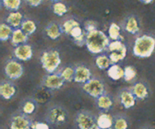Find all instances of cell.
<instances>
[{
	"instance_id": "obj_1",
	"label": "cell",
	"mask_w": 155,
	"mask_h": 129,
	"mask_svg": "<svg viewBox=\"0 0 155 129\" xmlns=\"http://www.w3.org/2000/svg\"><path fill=\"white\" fill-rule=\"evenodd\" d=\"M110 38L99 30L86 33V46L88 51L94 54H99L107 49L110 44Z\"/></svg>"
},
{
	"instance_id": "obj_2",
	"label": "cell",
	"mask_w": 155,
	"mask_h": 129,
	"mask_svg": "<svg viewBox=\"0 0 155 129\" xmlns=\"http://www.w3.org/2000/svg\"><path fill=\"white\" fill-rule=\"evenodd\" d=\"M155 50V38L149 35H143L136 39L133 48V54L139 58H148Z\"/></svg>"
},
{
	"instance_id": "obj_3",
	"label": "cell",
	"mask_w": 155,
	"mask_h": 129,
	"mask_svg": "<svg viewBox=\"0 0 155 129\" xmlns=\"http://www.w3.org/2000/svg\"><path fill=\"white\" fill-rule=\"evenodd\" d=\"M42 67L49 73H54L61 63L60 53L55 49H48L43 51L40 56Z\"/></svg>"
},
{
	"instance_id": "obj_4",
	"label": "cell",
	"mask_w": 155,
	"mask_h": 129,
	"mask_svg": "<svg viewBox=\"0 0 155 129\" xmlns=\"http://www.w3.org/2000/svg\"><path fill=\"white\" fill-rule=\"evenodd\" d=\"M68 112L61 106H53L45 113V121L52 125H61L68 120Z\"/></svg>"
},
{
	"instance_id": "obj_5",
	"label": "cell",
	"mask_w": 155,
	"mask_h": 129,
	"mask_svg": "<svg viewBox=\"0 0 155 129\" xmlns=\"http://www.w3.org/2000/svg\"><path fill=\"white\" fill-rule=\"evenodd\" d=\"M107 50L110 52L108 57L112 64H117L124 60L127 57V46L121 40L110 41Z\"/></svg>"
},
{
	"instance_id": "obj_6",
	"label": "cell",
	"mask_w": 155,
	"mask_h": 129,
	"mask_svg": "<svg viewBox=\"0 0 155 129\" xmlns=\"http://www.w3.org/2000/svg\"><path fill=\"white\" fill-rule=\"evenodd\" d=\"M75 122L79 129H96L97 117L91 112L81 110L76 115Z\"/></svg>"
},
{
	"instance_id": "obj_7",
	"label": "cell",
	"mask_w": 155,
	"mask_h": 129,
	"mask_svg": "<svg viewBox=\"0 0 155 129\" xmlns=\"http://www.w3.org/2000/svg\"><path fill=\"white\" fill-rule=\"evenodd\" d=\"M83 90L89 96L97 99L105 94V86L101 79L98 78H92L83 85Z\"/></svg>"
},
{
	"instance_id": "obj_8",
	"label": "cell",
	"mask_w": 155,
	"mask_h": 129,
	"mask_svg": "<svg viewBox=\"0 0 155 129\" xmlns=\"http://www.w3.org/2000/svg\"><path fill=\"white\" fill-rule=\"evenodd\" d=\"M24 72L21 63L15 59L8 60L4 66V73L6 77L12 80H16L21 78Z\"/></svg>"
},
{
	"instance_id": "obj_9",
	"label": "cell",
	"mask_w": 155,
	"mask_h": 129,
	"mask_svg": "<svg viewBox=\"0 0 155 129\" xmlns=\"http://www.w3.org/2000/svg\"><path fill=\"white\" fill-rule=\"evenodd\" d=\"M33 122L28 116L18 113L12 116L9 122L10 129H32Z\"/></svg>"
},
{
	"instance_id": "obj_10",
	"label": "cell",
	"mask_w": 155,
	"mask_h": 129,
	"mask_svg": "<svg viewBox=\"0 0 155 129\" xmlns=\"http://www.w3.org/2000/svg\"><path fill=\"white\" fill-rule=\"evenodd\" d=\"M65 82L58 73L47 74L43 78L42 85L48 90H59L64 85Z\"/></svg>"
},
{
	"instance_id": "obj_11",
	"label": "cell",
	"mask_w": 155,
	"mask_h": 129,
	"mask_svg": "<svg viewBox=\"0 0 155 129\" xmlns=\"http://www.w3.org/2000/svg\"><path fill=\"white\" fill-rule=\"evenodd\" d=\"M33 55V48L28 44H23L15 47L14 49V56L21 61H27L32 58Z\"/></svg>"
},
{
	"instance_id": "obj_12",
	"label": "cell",
	"mask_w": 155,
	"mask_h": 129,
	"mask_svg": "<svg viewBox=\"0 0 155 129\" xmlns=\"http://www.w3.org/2000/svg\"><path fill=\"white\" fill-rule=\"evenodd\" d=\"M92 79V72L85 65H77L75 66V76L74 81L80 84H85Z\"/></svg>"
},
{
	"instance_id": "obj_13",
	"label": "cell",
	"mask_w": 155,
	"mask_h": 129,
	"mask_svg": "<svg viewBox=\"0 0 155 129\" xmlns=\"http://www.w3.org/2000/svg\"><path fill=\"white\" fill-rule=\"evenodd\" d=\"M120 101L123 107L127 110L131 109L136 105V98L133 95L132 90L124 89L120 93Z\"/></svg>"
},
{
	"instance_id": "obj_14",
	"label": "cell",
	"mask_w": 155,
	"mask_h": 129,
	"mask_svg": "<svg viewBox=\"0 0 155 129\" xmlns=\"http://www.w3.org/2000/svg\"><path fill=\"white\" fill-rule=\"evenodd\" d=\"M16 86L8 81H3L0 85V95L3 99L11 100L16 95Z\"/></svg>"
},
{
	"instance_id": "obj_15",
	"label": "cell",
	"mask_w": 155,
	"mask_h": 129,
	"mask_svg": "<svg viewBox=\"0 0 155 129\" xmlns=\"http://www.w3.org/2000/svg\"><path fill=\"white\" fill-rule=\"evenodd\" d=\"M114 119L109 113L103 112L97 116V127L99 129H110L114 126Z\"/></svg>"
},
{
	"instance_id": "obj_16",
	"label": "cell",
	"mask_w": 155,
	"mask_h": 129,
	"mask_svg": "<svg viewBox=\"0 0 155 129\" xmlns=\"http://www.w3.org/2000/svg\"><path fill=\"white\" fill-rule=\"evenodd\" d=\"M131 90L136 99L143 101V100L146 99L149 95V91H148V87L142 82L135 83Z\"/></svg>"
},
{
	"instance_id": "obj_17",
	"label": "cell",
	"mask_w": 155,
	"mask_h": 129,
	"mask_svg": "<svg viewBox=\"0 0 155 129\" xmlns=\"http://www.w3.org/2000/svg\"><path fill=\"white\" fill-rule=\"evenodd\" d=\"M10 39L12 45L17 47L18 45L26 44V42L28 40V36L24 33L21 28L15 29Z\"/></svg>"
},
{
	"instance_id": "obj_18",
	"label": "cell",
	"mask_w": 155,
	"mask_h": 129,
	"mask_svg": "<svg viewBox=\"0 0 155 129\" xmlns=\"http://www.w3.org/2000/svg\"><path fill=\"white\" fill-rule=\"evenodd\" d=\"M107 74L110 79L114 81H117L124 77V68L120 64H112L107 69Z\"/></svg>"
},
{
	"instance_id": "obj_19",
	"label": "cell",
	"mask_w": 155,
	"mask_h": 129,
	"mask_svg": "<svg viewBox=\"0 0 155 129\" xmlns=\"http://www.w3.org/2000/svg\"><path fill=\"white\" fill-rule=\"evenodd\" d=\"M23 15L19 11H12L6 18V24L13 29H18L23 23Z\"/></svg>"
},
{
	"instance_id": "obj_20",
	"label": "cell",
	"mask_w": 155,
	"mask_h": 129,
	"mask_svg": "<svg viewBox=\"0 0 155 129\" xmlns=\"http://www.w3.org/2000/svg\"><path fill=\"white\" fill-rule=\"evenodd\" d=\"M96 105L100 110H103V111H108L109 110L112 108L114 105L113 99L110 96L108 95H101L99 98L96 99Z\"/></svg>"
},
{
	"instance_id": "obj_21",
	"label": "cell",
	"mask_w": 155,
	"mask_h": 129,
	"mask_svg": "<svg viewBox=\"0 0 155 129\" xmlns=\"http://www.w3.org/2000/svg\"><path fill=\"white\" fill-rule=\"evenodd\" d=\"M62 32H63L62 28L56 23H51V24H48L45 28L46 35L49 39H52V40L58 39L61 35Z\"/></svg>"
},
{
	"instance_id": "obj_22",
	"label": "cell",
	"mask_w": 155,
	"mask_h": 129,
	"mask_svg": "<svg viewBox=\"0 0 155 129\" xmlns=\"http://www.w3.org/2000/svg\"><path fill=\"white\" fill-rule=\"evenodd\" d=\"M36 102L34 100H26L21 105V113L28 116L33 115L36 111Z\"/></svg>"
},
{
	"instance_id": "obj_23",
	"label": "cell",
	"mask_w": 155,
	"mask_h": 129,
	"mask_svg": "<svg viewBox=\"0 0 155 129\" xmlns=\"http://www.w3.org/2000/svg\"><path fill=\"white\" fill-rule=\"evenodd\" d=\"M61 78L64 82H71L74 80V76H75V67L71 66H67L62 68L60 72L58 73Z\"/></svg>"
},
{
	"instance_id": "obj_24",
	"label": "cell",
	"mask_w": 155,
	"mask_h": 129,
	"mask_svg": "<svg viewBox=\"0 0 155 129\" xmlns=\"http://www.w3.org/2000/svg\"><path fill=\"white\" fill-rule=\"evenodd\" d=\"M95 62L97 67L98 69H101V70H103V69H107L112 65V63L110 61L109 57L105 55V54H101V55L97 56Z\"/></svg>"
},
{
	"instance_id": "obj_25",
	"label": "cell",
	"mask_w": 155,
	"mask_h": 129,
	"mask_svg": "<svg viewBox=\"0 0 155 129\" xmlns=\"http://www.w3.org/2000/svg\"><path fill=\"white\" fill-rule=\"evenodd\" d=\"M125 29L129 33L136 35L139 31V26L137 19L135 17H130L126 23Z\"/></svg>"
},
{
	"instance_id": "obj_26",
	"label": "cell",
	"mask_w": 155,
	"mask_h": 129,
	"mask_svg": "<svg viewBox=\"0 0 155 129\" xmlns=\"http://www.w3.org/2000/svg\"><path fill=\"white\" fill-rule=\"evenodd\" d=\"M108 37L112 41L121 40L122 36L120 34V27L116 23H112L109 27Z\"/></svg>"
},
{
	"instance_id": "obj_27",
	"label": "cell",
	"mask_w": 155,
	"mask_h": 129,
	"mask_svg": "<svg viewBox=\"0 0 155 129\" xmlns=\"http://www.w3.org/2000/svg\"><path fill=\"white\" fill-rule=\"evenodd\" d=\"M13 28L7 24H2L0 26V39L2 42L11 39L13 33Z\"/></svg>"
},
{
	"instance_id": "obj_28",
	"label": "cell",
	"mask_w": 155,
	"mask_h": 129,
	"mask_svg": "<svg viewBox=\"0 0 155 129\" xmlns=\"http://www.w3.org/2000/svg\"><path fill=\"white\" fill-rule=\"evenodd\" d=\"M21 29L27 36H30L36 32V25L34 21H31V20H25L23 21L21 26Z\"/></svg>"
},
{
	"instance_id": "obj_29",
	"label": "cell",
	"mask_w": 155,
	"mask_h": 129,
	"mask_svg": "<svg viewBox=\"0 0 155 129\" xmlns=\"http://www.w3.org/2000/svg\"><path fill=\"white\" fill-rule=\"evenodd\" d=\"M4 7L12 11H17L21 7V0H2Z\"/></svg>"
},
{
	"instance_id": "obj_30",
	"label": "cell",
	"mask_w": 155,
	"mask_h": 129,
	"mask_svg": "<svg viewBox=\"0 0 155 129\" xmlns=\"http://www.w3.org/2000/svg\"><path fill=\"white\" fill-rule=\"evenodd\" d=\"M137 72L135 67L132 66H127L124 67V80L126 82H132L136 79Z\"/></svg>"
},
{
	"instance_id": "obj_31",
	"label": "cell",
	"mask_w": 155,
	"mask_h": 129,
	"mask_svg": "<svg viewBox=\"0 0 155 129\" xmlns=\"http://www.w3.org/2000/svg\"><path fill=\"white\" fill-rule=\"evenodd\" d=\"M78 26H80V24H79L78 21H77L74 19H69L68 21H64V23L62 25L61 28L64 33L69 35L70 33L72 31L73 29L76 27H78Z\"/></svg>"
},
{
	"instance_id": "obj_32",
	"label": "cell",
	"mask_w": 155,
	"mask_h": 129,
	"mask_svg": "<svg viewBox=\"0 0 155 129\" xmlns=\"http://www.w3.org/2000/svg\"><path fill=\"white\" fill-rule=\"evenodd\" d=\"M52 9L53 12L59 17H61L63 15H64L68 11L66 5H64L62 2H57L54 3L52 6Z\"/></svg>"
},
{
	"instance_id": "obj_33",
	"label": "cell",
	"mask_w": 155,
	"mask_h": 129,
	"mask_svg": "<svg viewBox=\"0 0 155 129\" xmlns=\"http://www.w3.org/2000/svg\"><path fill=\"white\" fill-rule=\"evenodd\" d=\"M129 125L127 119L122 116H119L114 119V129H128Z\"/></svg>"
},
{
	"instance_id": "obj_34",
	"label": "cell",
	"mask_w": 155,
	"mask_h": 129,
	"mask_svg": "<svg viewBox=\"0 0 155 129\" xmlns=\"http://www.w3.org/2000/svg\"><path fill=\"white\" fill-rule=\"evenodd\" d=\"M32 129H50L49 124L47 122H34L32 125Z\"/></svg>"
},
{
	"instance_id": "obj_35",
	"label": "cell",
	"mask_w": 155,
	"mask_h": 129,
	"mask_svg": "<svg viewBox=\"0 0 155 129\" xmlns=\"http://www.w3.org/2000/svg\"><path fill=\"white\" fill-rule=\"evenodd\" d=\"M85 30H86V33H89L93 30H97L96 24L93 22V21H87L85 24Z\"/></svg>"
},
{
	"instance_id": "obj_36",
	"label": "cell",
	"mask_w": 155,
	"mask_h": 129,
	"mask_svg": "<svg viewBox=\"0 0 155 129\" xmlns=\"http://www.w3.org/2000/svg\"><path fill=\"white\" fill-rule=\"evenodd\" d=\"M42 1L43 0H26L27 4L30 6H33V7H37V6H39L42 2Z\"/></svg>"
},
{
	"instance_id": "obj_37",
	"label": "cell",
	"mask_w": 155,
	"mask_h": 129,
	"mask_svg": "<svg viewBox=\"0 0 155 129\" xmlns=\"http://www.w3.org/2000/svg\"><path fill=\"white\" fill-rule=\"evenodd\" d=\"M141 1H142V2L145 3V4H150V3L152 2L154 0H141Z\"/></svg>"
},
{
	"instance_id": "obj_38",
	"label": "cell",
	"mask_w": 155,
	"mask_h": 129,
	"mask_svg": "<svg viewBox=\"0 0 155 129\" xmlns=\"http://www.w3.org/2000/svg\"><path fill=\"white\" fill-rule=\"evenodd\" d=\"M50 1H52V2H57L58 1H59V0H50Z\"/></svg>"
},
{
	"instance_id": "obj_39",
	"label": "cell",
	"mask_w": 155,
	"mask_h": 129,
	"mask_svg": "<svg viewBox=\"0 0 155 129\" xmlns=\"http://www.w3.org/2000/svg\"><path fill=\"white\" fill-rule=\"evenodd\" d=\"M144 129H150V128H144Z\"/></svg>"
},
{
	"instance_id": "obj_40",
	"label": "cell",
	"mask_w": 155,
	"mask_h": 129,
	"mask_svg": "<svg viewBox=\"0 0 155 129\" xmlns=\"http://www.w3.org/2000/svg\"><path fill=\"white\" fill-rule=\"evenodd\" d=\"M110 129H114V128H110Z\"/></svg>"
}]
</instances>
